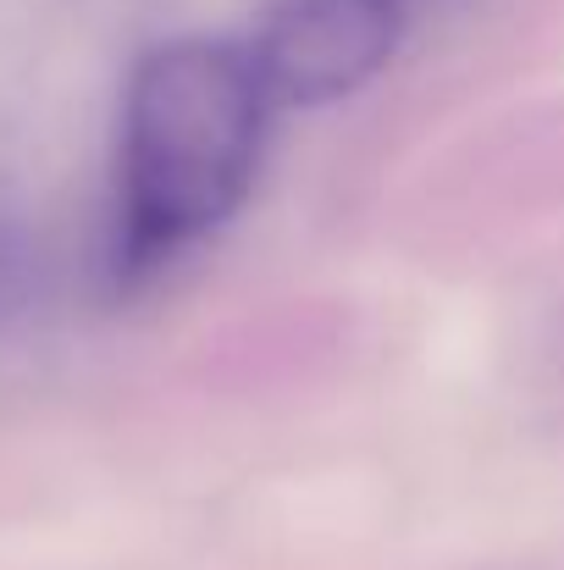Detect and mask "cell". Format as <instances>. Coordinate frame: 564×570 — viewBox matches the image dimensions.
Here are the masks:
<instances>
[{
  "label": "cell",
  "instance_id": "obj_3",
  "mask_svg": "<svg viewBox=\"0 0 564 570\" xmlns=\"http://www.w3.org/2000/svg\"><path fill=\"white\" fill-rule=\"evenodd\" d=\"M22 288H28V266H22L17 244L0 233V316H11L22 305Z\"/></svg>",
  "mask_w": 564,
  "mask_h": 570
},
{
  "label": "cell",
  "instance_id": "obj_2",
  "mask_svg": "<svg viewBox=\"0 0 564 570\" xmlns=\"http://www.w3.org/2000/svg\"><path fill=\"white\" fill-rule=\"evenodd\" d=\"M398 0H283L249 61L271 106H327L387 67L404 33Z\"/></svg>",
  "mask_w": 564,
  "mask_h": 570
},
{
  "label": "cell",
  "instance_id": "obj_1",
  "mask_svg": "<svg viewBox=\"0 0 564 570\" xmlns=\"http://www.w3.org/2000/svg\"><path fill=\"white\" fill-rule=\"evenodd\" d=\"M266 111L249 50L227 39H172L139 61L122 111V283H139L244 205Z\"/></svg>",
  "mask_w": 564,
  "mask_h": 570
}]
</instances>
